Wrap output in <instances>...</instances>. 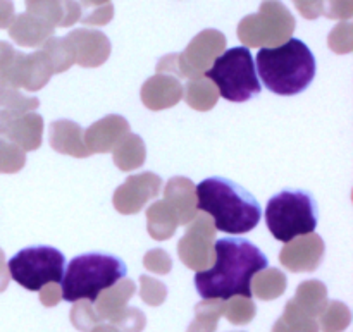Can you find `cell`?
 <instances>
[{
	"mask_svg": "<svg viewBox=\"0 0 353 332\" xmlns=\"http://www.w3.org/2000/svg\"><path fill=\"white\" fill-rule=\"evenodd\" d=\"M268 269V258L252 241L224 238L214 243V264L196 272L195 286L203 300L252 298V279Z\"/></svg>",
	"mask_w": 353,
	"mask_h": 332,
	"instance_id": "cell-1",
	"label": "cell"
},
{
	"mask_svg": "<svg viewBox=\"0 0 353 332\" xmlns=\"http://www.w3.org/2000/svg\"><path fill=\"white\" fill-rule=\"evenodd\" d=\"M196 209L209 214L214 227L228 234H245L261 222L257 200L224 178H209L196 186Z\"/></svg>",
	"mask_w": 353,
	"mask_h": 332,
	"instance_id": "cell-2",
	"label": "cell"
},
{
	"mask_svg": "<svg viewBox=\"0 0 353 332\" xmlns=\"http://www.w3.org/2000/svg\"><path fill=\"white\" fill-rule=\"evenodd\" d=\"M257 71L269 92L283 96L299 95L316 76V57L302 40L290 38L279 47L259 50Z\"/></svg>",
	"mask_w": 353,
	"mask_h": 332,
	"instance_id": "cell-3",
	"label": "cell"
},
{
	"mask_svg": "<svg viewBox=\"0 0 353 332\" xmlns=\"http://www.w3.org/2000/svg\"><path fill=\"white\" fill-rule=\"evenodd\" d=\"M126 264L121 258L103 253H86L69 262L61 281L64 302L95 303L105 289L126 278Z\"/></svg>",
	"mask_w": 353,
	"mask_h": 332,
	"instance_id": "cell-4",
	"label": "cell"
},
{
	"mask_svg": "<svg viewBox=\"0 0 353 332\" xmlns=\"http://www.w3.org/2000/svg\"><path fill=\"white\" fill-rule=\"evenodd\" d=\"M265 222L272 236L283 243L314 233L317 227L316 200L307 191L285 189L268 202Z\"/></svg>",
	"mask_w": 353,
	"mask_h": 332,
	"instance_id": "cell-5",
	"label": "cell"
},
{
	"mask_svg": "<svg viewBox=\"0 0 353 332\" xmlns=\"http://www.w3.org/2000/svg\"><path fill=\"white\" fill-rule=\"evenodd\" d=\"M205 76L216 85L219 96L230 102H247L262 90L254 57L247 47H234L221 54Z\"/></svg>",
	"mask_w": 353,
	"mask_h": 332,
	"instance_id": "cell-6",
	"label": "cell"
},
{
	"mask_svg": "<svg viewBox=\"0 0 353 332\" xmlns=\"http://www.w3.org/2000/svg\"><path fill=\"white\" fill-rule=\"evenodd\" d=\"M295 17L281 0H264L257 14L238 24V38L245 47H279L292 38Z\"/></svg>",
	"mask_w": 353,
	"mask_h": 332,
	"instance_id": "cell-7",
	"label": "cell"
},
{
	"mask_svg": "<svg viewBox=\"0 0 353 332\" xmlns=\"http://www.w3.org/2000/svg\"><path fill=\"white\" fill-rule=\"evenodd\" d=\"M65 258L57 248L31 247L14 255L7 264L10 278L28 291H40L47 284H57L64 278Z\"/></svg>",
	"mask_w": 353,
	"mask_h": 332,
	"instance_id": "cell-8",
	"label": "cell"
},
{
	"mask_svg": "<svg viewBox=\"0 0 353 332\" xmlns=\"http://www.w3.org/2000/svg\"><path fill=\"white\" fill-rule=\"evenodd\" d=\"M52 69L43 52L21 54L10 43L0 41V78L14 88L38 92L52 78Z\"/></svg>",
	"mask_w": 353,
	"mask_h": 332,
	"instance_id": "cell-9",
	"label": "cell"
},
{
	"mask_svg": "<svg viewBox=\"0 0 353 332\" xmlns=\"http://www.w3.org/2000/svg\"><path fill=\"white\" fill-rule=\"evenodd\" d=\"M216 227L209 216H196L186 226L185 236L178 243V255L192 271H207L214 264Z\"/></svg>",
	"mask_w": 353,
	"mask_h": 332,
	"instance_id": "cell-10",
	"label": "cell"
},
{
	"mask_svg": "<svg viewBox=\"0 0 353 332\" xmlns=\"http://www.w3.org/2000/svg\"><path fill=\"white\" fill-rule=\"evenodd\" d=\"M226 48V37L217 30H203L176 57L179 78H200Z\"/></svg>",
	"mask_w": 353,
	"mask_h": 332,
	"instance_id": "cell-11",
	"label": "cell"
},
{
	"mask_svg": "<svg viewBox=\"0 0 353 332\" xmlns=\"http://www.w3.org/2000/svg\"><path fill=\"white\" fill-rule=\"evenodd\" d=\"M162 179L154 172L128 176L126 181L114 191V209L123 216H133L145 209L152 198L161 193Z\"/></svg>",
	"mask_w": 353,
	"mask_h": 332,
	"instance_id": "cell-12",
	"label": "cell"
},
{
	"mask_svg": "<svg viewBox=\"0 0 353 332\" xmlns=\"http://www.w3.org/2000/svg\"><path fill=\"white\" fill-rule=\"evenodd\" d=\"M0 134L23 152L38 150L43 136V117L34 112L0 109Z\"/></svg>",
	"mask_w": 353,
	"mask_h": 332,
	"instance_id": "cell-13",
	"label": "cell"
},
{
	"mask_svg": "<svg viewBox=\"0 0 353 332\" xmlns=\"http://www.w3.org/2000/svg\"><path fill=\"white\" fill-rule=\"evenodd\" d=\"M324 257V241L319 234L310 233L285 243L279 262L290 272H312Z\"/></svg>",
	"mask_w": 353,
	"mask_h": 332,
	"instance_id": "cell-14",
	"label": "cell"
},
{
	"mask_svg": "<svg viewBox=\"0 0 353 332\" xmlns=\"http://www.w3.org/2000/svg\"><path fill=\"white\" fill-rule=\"evenodd\" d=\"M65 40L74 54V64L81 68H99L110 55V41L102 31L72 30Z\"/></svg>",
	"mask_w": 353,
	"mask_h": 332,
	"instance_id": "cell-15",
	"label": "cell"
},
{
	"mask_svg": "<svg viewBox=\"0 0 353 332\" xmlns=\"http://www.w3.org/2000/svg\"><path fill=\"white\" fill-rule=\"evenodd\" d=\"M128 133H130V123L123 116L110 114L93 123L85 131L83 140L90 154H107L112 152Z\"/></svg>",
	"mask_w": 353,
	"mask_h": 332,
	"instance_id": "cell-16",
	"label": "cell"
},
{
	"mask_svg": "<svg viewBox=\"0 0 353 332\" xmlns=\"http://www.w3.org/2000/svg\"><path fill=\"white\" fill-rule=\"evenodd\" d=\"M141 102L150 110H164L174 107L183 98V85L171 74L157 72L141 86Z\"/></svg>",
	"mask_w": 353,
	"mask_h": 332,
	"instance_id": "cell-17",
	"label": "cell"
},
{
	"mask_svg": "<svg viewBox=\"0 0 353 332\" xmlns=\"http://www.w3.org/2000/svg\"><path fill=\"white\" fill-rule=\"evenodd\" d=\"M26 12L52 28H69L79 21L81 7L76 0H26Z\"/></svg>",
	"mask_w": 353,
	"mask_h": 332,
	"instance_id": "cell-18",
	"label": "cell"
},
{
	"mask_svg": "<svg viewBox=\"0 0 353 332\" xmlns=\"http://www.w3.org/2000/svg\"><path fill=\"white\" fill-rule=\"evenodd\" d=\"M164 202L174 210L178 222L188 226L196 217V186L183 176L171 178L164 188Z\"/></svg>",
	"mask_w": 353,
	"mask_h": 332,
	"instance_id": "cell-19",
	"label": "cell"
},
{
	"mask_svg": "<svg viewBox=\"0 0 353 332\" xmlns=\"http://www.w3.org/2000/svg\"><path fill=\"white\" fill-rule=\"evenodd\" d=\"M83 134H85V131L79 124L68 119H61L50 124L48 141H50V147L59 154L85 158L88 157L90 152L86 148L85 140H83Z\"/></svg>",
	"mask_w": 353,
	"mask_h": 332,
	"instance_id": "cell-20",
	"label": "cell"
},
{
	"mask_svg": "<svg viewBox=\"0 0 353 332\" xmlns=\"http://www.w3.org/2000/svg\"><path fill=\"white\" fill-rule=\"evenodd\" d=\"M55 28L45 21L24 12L14 17L9 26V37L21 47H41L50 37H54Z\"/></svg>",
	"mask_w": 353,
	"mask_h": 332,
	"instance_id": "cell-21",
	"label": "cell"
},
{
	"mask_svg": "<svg viewBox=\"0 0 353 332\" xmlns=\"http://www.w3.org/2000/svg\"><path fill=\"white\" fill-rule=\"evenodd\" d=\"M178 216L174 214V210L164 202V200H159V202L152 203L147 210V229L154 240L157 241H165L169 238L174 236L176 229H178Z\"/></svg>",
	"mask_w": 353,
	"mask_h": 332,
	"instance_id": "cell-22",
	"label": "cell"
},
{
	"mask_svg": "<svg viewBox=\"0 0 353 332\" xmlns=\"http://www.w3.org/2000/svg\"><path fill=\"white\" fill-rule=\"evenodd\" d=\"M114 164L119 171L130 172L141 167L147 158V148L138 134L128 133L112 150Z\"/></svg>",
	"mask_w": 353,
	"mask_h": 332,
	"instance_id": "cell-23",
	"label": "cell"
},
{
	"mask_svg": "<svg viewBox=\"0 0 353 332\" xmlns=\"http://www.w3.org/2000/svg\"><path fill=\"white\" fill-rule=\"evenodd\" d=\"M134 293V282L130 279H121L119 282L112 286V288L105 289L102 295L99 296L97 303H99V312L102 315L109 317V319L119 320L123 315V309L126 305L128 298Z\"/></svg>",
	"mask_w": 353,
	"mask_h": 332,
	"instance_id": "cell-24",
	"label": "cell"
},
{
	"mask_svg": "<svg viewBox=\"0 0 353 332\" xmlns=\"http://www.w3.org/2000/svg\"><path fill=\"white\" fill-rule=\"evenodd\" d=\"M183 96L192 109L207 112L216 107L217 100H219V92L210 79L200 76V78L190 79L188 85L183 88Z\"/></svg>",
	"mask_w": 353,
	"mask_h": 332,
	"instance_id": "cell-25",
	"label": "cell"
},
{
	"mask_svg": "<svg viewBox=\"0 0 353 332\" xmlns=\"http://www.w3.org/2000/svg\"><path fill=\"white\" fill-rule=\"evenodd\" d=\"M286 289V278L278 269H264L252 279V295L261 300H274Z\"/></svg>",
	"mask_w": 353,
	"mask_h": 332,
	"instance_id": "cell-26",
	"label": "cell"
},
{
	"mask_svg": "<svg viewBox=\"0 0 353 332\" xmlns=\"http://www.w3.org/2000/svg\"><path fill=\"white\" fill-rule=\"evenodd\" d=\"M41 52L47 57L48 64L54 74L59 72H64L74 64V54H72L71 45L68 43V40L59 37H50L43 45H41Z\"/></svg>",
	"mask_w": 353,
	"mask_h": 332,
	"instance_id": "cell-27",
	"label": "cell"
},
{
	"mask_svg": "<svg viewBox=\"0 0 353 332\" xmlns=\"http://www.w3.org/2000/svg\"><path fill=\"white\" fill-rule=\"evenodd\" d=\"M326 286L321 281H305L299 286L296 289V298L293 300L295 305L299 307L302 312L317 313L324 309L326 305Z\"/></svg>",
	"mask_w": 353,
	"mask_h": 332,
	"instance_id": "cell-28",
	"label": "cell"
},
{
	"mask_svg": "<svg viewBox=\"0 0 353 332\" xmlns=\"http://www.w3.org/2000/svg\"><path fill=\"white\" fill-rule=\"evenodd\" d=\"M40 105V100L34 96H26L19 93V90L0 78V107L17 112H33Z\"/></svg>",
	"mask_w": 353,
	"mask_h": 332,
	"instance_id": "cell-29",
	"label": "cell"
},
{
	"mask_svg": "<svg viewBox=\"0 0 353 332\" xmlns=\"http://www.w3.org/2000/svg\"><path fill=\"white\" fill-rule=\"evenodd\" d=\"M223 309L224 305L219 303V300H203V303L196 307V320L190 332H212Z\"/></svg>",
	"mask_w": 353,
	"mask_h": 332,
	"instance_id": "cell-30",
	"label": "cell"
},
{
	"mask_svg": "<svg viewBox=\"0 0 353 332\" xmlns=\"http://www.w3.org/2000/svg\"><path fill=\"white\" fill-rule=\"evenodd\" d=\"M26 164V155L17 145L9 140L0 138V172L2 174H14L19 172Z\"/></svg>",
	"mask_w": 353,
	"mask_h": 332,
	"instance_id": "cell-31",
	"label": "cell"
},
{
	"mask_svg": "<svg viewBox=\"0 0 353 332\" xmlns=\"http://www.w3.org/2000/svg\"><path fill=\"white\" fill-rule=\"evenodd\" d=\"M327 43L334 54H350L353 50V24L348 21L336 24L330 33Z\"/></svg>",
	"mask_w": 353,
	"mask_h": 332,
	"instance_id": "cell-32",
	"label": "cell"
},
{
	"mask_svg": "<svg viewBox=\"0 0 353 332\" xmlns=\"http://www.w3.org/2000/svg\"><path fill=\"white\" fill-rule=\"evenodd\" d=\"M112 17L114 6L110 2H107L102 3V6H83L79 21L85 24H92V26H103V24L110 23Z\"/></svg>",
	"mask_w": 353,
	"mask_h": 332,
	"instance_id": "cell-33",
	"label": "cell"
},
{
	"mask_svg": "<svg viewBox=\"0 0 353 332\" xmlns=\"http://www.w3.org/2000/svg\"><path fill=\"white\" fill-rule=\"evenodd\" d=\"M228 319L234 324H247L250 322L252 317H254V303L250 302V298H231L228 300Z\"/></svg>",
	"mask_w": 353,
	"mask_h": 332,
	"instance_id": "cell-34",
	"label": "cell"
},
{
	"mask_svg": "<svg viewBox=\"0 0 353 332\" xmlns=\"http://www.w3.org/2000/svg\"><path fill=\"white\" fill-rule=\"evenodd\" d=\"M350 320V315H348V309L343 305V303H331L330 309H327V313L324 315V331L334 332L343 329L345 326Z\"/></svg>",
	"mask_w": 353,
	"mask_h": 332,
	"instance_id": "cell-35",
	"label": "cell"
},
{
	"mask_svg": "<svg viewBox=\"0 0 353 332\" xmlns=\"http://www.w3.org/2000/svg\"><path fill=\"white\" fill-rule=\"evenodd\" d=\"M141 298L148 305H159V303L164 302L165 298V286L162 282L155 281V279L147 278V276H141Z\"/></svg>",
	"mask_w": 353,
	"mask_h": 332,
	"instance_id": "cell-36",
	"label": "cell"
},
{
	"mask_svg": "<svg viewBox=\"0 0 353 332\" xmlns=\"http://www.w3.org/2000/svg\"><path fill=\"white\" fill-rule=\"evenodd\" d=\"M143 265L155 274H168V272H171L172 262L164 250L155 248V250L147 251V255L143 257Z\"/></svg>",
	"mask_w": 353,
	"mask_h": 332,
	"instance_id": "cell-37",
	"label": "cell"
},
{
	"mask_svg": "<svg viewBox=\"0 0 353 332\" xmlns=\"http://www.w3.org/2000/svg\"><path fill=\"white\" fill-rule=\"evenodd\" d=\"M323 14L331 19H350L353 16V0H324Z\"/></svg>",
	"mask_w": 353,
	"mask_h": 332,
	"instance_id": "cell-38",
	"label": "cell"
},
{
	"mask_svg": "<svg viewBox=\"0 0 353 332\" xmlns=\"http://www.w3.org/2000/svg\"><path fill=\"white\" fill-rule=\"evenodd\" d=\"M78 305L72 309V322L76 327H79L81 331H90V324H93L95 317L92 315V309L86 302H76Z\"/></svg>",
	"mask_w": 353,
	"mask_h": 332,
	"instance_id": "cell-39",
	"label": "cell"
},
{
	"mask_svg": "<svg viewBox=\"0 0 353 332\" xmlns=\"http://www.w3.org/2000/svg\"><path fill=\"white\" fill-rule=\"evenodd\" d=\"M293 3L305 19H317L323 16L324 0H293Z\"/></svg>",
	"mask_w": 353,
	"mask_h": 332,
	"instance_id": "cell-40",
	"label": "cell"
},
{
	"mask_svg": "<svg viewBox=\"0 0 353 332\" xmlns=\"http://www.w3.org/2000/svg\"><path fill=\"white\" fill-rule=\"evenodd\" d=\"M40 298H41V303H43V305H47V307L57 305V303L62 300L61 288H57L55 284L43 286V288L40 289Z\"/></svg>",
	"mask_w": 353,
	"mask_h": 332,
	"instance_id": "cell-41",
	"label": "cell"
},
{
	"mask_svg": "<svg viewBox=\"0 0 353 332\" xmlns=\"http://www.w3.org/2000/svg\"><path fill=\"white\" fill-rule=\"evenodd\" d=\"M16 14H14L12 0H0V30H6L10 26Z\"/></svg>",
	"mask_w": 353,
	"mask_h": 332,
	"instance_id": "cell-42",
	"label": "cell"
},
{
	"mask_svg": "<svg viewBox=\"0 0 353 332\" xmlns=\"http://www.w3.org/2000/svg\"><path fill=\"white\" fill-rule=\"evenodd\" d=\"M7 282H9V271H7L3 251H0V291L7 288Z\"/></svg>",
	"mask_w": 353,
	"mask_h": 332,
	"instance_id": "cell-43",
	"label": "cell"
},
{
	"mask_svg": "<svg viewBox=\"0 0 353 332\" xmlns=\"http://www.w3.org/2000/svg\"><path fill=\"white\" fill-rule=\"evenodd\" d=\"M110 2V0H81L79 2V6H102V3H107Z\"/></svg>",
	"mask_w": 353,
	"mask_h": 332,
	"instance_id": "cell-44",
	"label": "cell"
},
{
	"mask_svg": "<svg viewBox=\"0 0 353 332\" xmlns=\"http://www.w3.org/2000/svg\"><path fill=\"white\" fill-rule=\"evenodd\" d=\"M97 332H116V331H114V329H112V327L105 326V327H100V329H99V331H97Z\"/></svg>",
	"mask_w": 353,
	"mask_h": 332,
	"instance_id": "cell-45",
	"label": "cell"
}]
</instances>
